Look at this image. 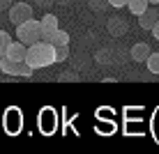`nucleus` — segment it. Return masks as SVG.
Wrapping results in <instances>:
<instances>
[{"label":"nucleus","mask_w":159,"mask_h":154,"mask_svg":"<svg viewBox=\"0 0 159 154\" xmlns=\"http://www.w3.org/2000/svg\"><path fill=\"white\" fill-rule=\"evenodd\" d=\"M25 62L30 64L32 69H46L56 62V46L51 42H35L28 46V55H25Z\"/></svg>","instance_id":"obj_1"},{"label":"nucleus","mask_w":159,"mask_h":154,"mask_svg":"<svg viewBox=\"0 0 159 154\" xmlns=\"http://www.w3.org/2000/svg\"><path fill=\"white\" fill-rule=\"evenodd\" d=\"M16 37H19V42H23L25 46L39 42L42 39V21L28 19V21H23V23H19L16 25Z\"/></svg>","instance_id":"obj_2"},{"label":"nucleus","mask_w":159,"mask_h":154,"mask_svg":"<svg viewBox=\"0 0 159 154\" xmlns=\"http://www.w3.org/2000/svg\"><path fill=\"white\" fill-rule=\"evenodd\" d=\"M0 71L7 76H23V78H30L32 76V69L28 62H16V60H9L7 55L0 58Z\"/></svg>","instance_id":"obj_3"},{"label":"nucleus","mask_w":159,"mask_h":154,"mask_svg":"<svg viewBox=\"0 0 159 154\" xmlns=\"http://www.w3.org/2000/svg\"><path fill=\"white\" fill-rule=\"evenodd\" d=\"M32 19V5L28 2H14L12 7H9V21H12L14 25L23 23V21Z\"/></svg>","instance_id":"obj_4"},{"label":"nucleus","mask_w":159,"mask_h":154,"mask_svg":"<svg viewBox=\"0 0 159 154\" xmlns=\"http://www.w3.org/2000/svg\"><path fill=\"white\" fill-rule=\"evenodd\" d=\"M58 23H60V21H58L56 14H44L42 16V39L44 42H51L53 39V35L60 30Z\"/></svg>","instance_id":"obj_5"},{"label":"nucleus","mask_w":159,"mask_h":154,"mask_svg":"<svg viewBox=\"0 0 159 154\" xmlns=\"http://www.w3.org/2000/svg\"><path fill=\"white\" fill-rule=\"evenodd\" d=\"M127 28L129 25H127V21H125L122 16H113V19L106 23V30H108L111 37H125L127 35Z\"/></svg>","instance_id":"obj_6"},{"label":"nucleus","mask_w":159,"mask_h":154,"mask_svg":"<svg viewBox=\"0 0 159 154\" xmlns=\"http://www.w3.org/2000/svg\"><path fill=\"white\" fill-rule=\"evenodd\" d=\"M25 55H28V46L23 42H12L7 48V58L16 60V62H25Z\"/></svg>","instance_id":"obj_7"},{"label":"nucleus","mask_w":159,"mask_h":154,"mask_svg":"<svg viewBox=\"0 0 159 154\" xmlns=\"http://www.w3.org/2000/svg\"><path fill=\"white\" fill-rule=\"evenodd\" d=\"M157 19H159V12L155 7H148L143 14H139V25L143 30H152V28H155V23H157Z\"/></svg>","instance_id":"obj_8"},{"label":"nucleus","mask_w":159,"mask_h":154,"mask_svg":"<svg viewBox=\"0 0 159 154\" xmlns=\"http://www.w3.org/2000/svg\"><path fill=\"white\" fill-rule=\"evenodd\" d=\"M150 53L152 51H150V46H148L145 42H139V44L131 46V60H134V62H145Z\"/></svg>","instance_id":"obj_9"},{"label":"nucleus","mask_w":159,"mask_h":154,"mask_svg":"<svg viewBox=\"0 0 159 154\" xmlns=\"http://www.w3.org/2000/svg\"><path fill=\"white\" fill-rule=\"evenodd\" d=\"M39 129L44 131V134H51V131L56 129V122H53V113L48 111V108L42 113V120H39Z\"/></svg>","instance_id":"obj_10"},{"label":"nucleus","mask_w":159,"mask_h":154,"mask_svg":"<svg viewBox=\"0 0 159 154\" xmlns=\"http://www.w3.org/2000/svg\"><path fill=\"white\" fill-rule=\"evenodd\" d=\"M95 62L102 64V67H106V64L113 62V53L108 51V48H99V51L95 53Z\"/></svg>","instance_id":"obj_11"},{"label":"nucleus","mask_w":159,"mask_h":154,"mask_svg":"<svg viewBox=\"0 0 159 154\" xmlns=\"http://www.w3.org/2000/svg\"><path fill=\"white\" fill-rule=\"evenodd\" d=\"M127 7H129V12L131 14H143L145 9H148V0H127Z\"/></svg>","instance_id":"obj_12"},{"label":"nucleus","mask_w":159,"mask_h":154,"mask_svg":"<svg viewBox=\"0 0 159 154\" xmlns=\"http://www.w3.org/2000/svg\"><path fill=\"white\" fill-rule=\"evenodd\" d=\"M145 64H148V71L150 74H159V53H150L145 60Z\"/></svg>","instance_id":"obj_13"},{"label":"nucleus","mask_w":159,"mask_h":154,"mask_svg":"<svg viewBox=\"0 0 159 154\" xmlns=\"http://www.w3.org/2000/svg\"><path fill=\"white\" fill-rule=\"evenodd\" d=\"M9 44H12V37H9L5 30H0V58H2V55H7Z\"/></svg>","instance_id":"obj_14"},{"label":"nucleus","mask_w":159,"mask_h":154,"mask_svg":"<svg viewBox=\"0 0 159 154\" xmlns=\"http://www.w3.org/2000/svg\"><path fill=\"white\" fill-rule=\"evenodd\" d=\"M53 46H65V44H69V35L65 30H58L56 35H53V39H51Z\"/></svg>","instance_id":"obj_15"},{"label":"nucleus","mask_w":159,"mask_h":154,"mask_svg":"<svg viewBox=\"0 0 159 154\" xmlns=\"http://www.w3.org/2000/svg\"><path fill=\"white\" fill-rule=\"evenodd\" d=\"M69 58V44L65 46H56V62H65Z\"/></svg>","instance_id":"obj_16"},{"label":"nucleus","mask_w":159,"mask_h":154,"mask_svg":"<svg viewBox=\"0 0 159 154\" xmlns=\"http://www.w3.org/2000/svg\"><path fill=\"white\" fill-rule=\"evenodd\" d=\"M106 7H108V0H90V9L97 14H102Z\"/></svg>","instance_id":"obj_17"},{"label":"nucleus","mask_w":159,"mask_h":154,"mask_svg":"<svg viewBox=\"0 0 159 154\" xmlns=\"http://www.w3.org/2000/svg\"><path fill=\"white\" fill-rule=\"evenodd\" d=\"M58 81H62V83H69V81H79V74H76V71H62V74L58 76Z\"/></svg>","instance_id":"obj_18"},{"label":"nucleus","mask_w":159,"mask_h":154,"mask_svg":"<svg viewBox=\"0 0 159 154\" xmlns=\"http://www.w3.org/2000/svg\"><path fill=\"white\" fill-rule=\"evenodd\" d=\"M53 2H56V0H35V5H37L39 9H48Z\"/></svg>","instance_id":"obj_19"},{"label":"nucleus","mask_w":159,"mask_h":154,"mask_svg":"<svg viewBox=\"0 0 159 154\" xmlns=\"http://www.w3.org/2000/svg\"><path fill=\"white\" fill-rule=\"evenodd\" d=\"M108 5L116 9H122V7H127V0H108Z\"/></svg>","instance_id":"obj_20"},{"label":"nucleus","mask_w":159,"mask_h":154,"mask_svg":"<svg viewBox=\"0 0 159 154\" xmlns=\"http://www.w3.org/2000/svg\"><path fill=\"white\" fill-rule=\"evenodd\" d=\"M14 5V0H0V12H2V9H9Z\"/></svg>","instance_id":"obj_21"},{"label":"nucleus","mask_w":159,"mask_h":154,"mask_svg":"<svg viewBox=\"0 0 159 154\" xmlns=\"http://www.w3.org/2000/svg\"><path fill=\"white\" fill-rule=\"evenodd\" d=\"M150 32H152V35H155V39L159 42V19H157V23H155V28H152Z\"/></svg>","instance_id":"obj_22"},{"label":"nucleus","mask_w":159,"mask_h":154,"mask_svg":"<svg viewBox=\"0 0 159 154\" xmlns=\"http://www.w3.org/2000/svg\"><path fill=\"white\" fill-rule=\"evenodd\" d=\"M148 2H150V5H159V0H148Z\"/></svg>","instance_id":"obj_23"},{"label":"nucleus","mask_w":159,"mask_h":154,"mask_svg":"<svg viewBox=\"0 0 159 154\" xmlns=\"http://www.w3.org/2000/svg\"><path fill=\"white\" fill-rule=\"evenodd\" d=\"M56 2H60V5H65V2H67V0H56Z\"/></svg>","instance_id":"obj_24"}]
</instances>
